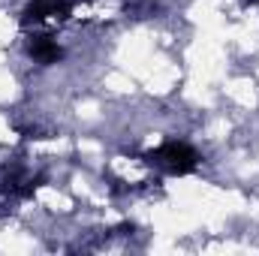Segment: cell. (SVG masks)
I'll list each match as a JSON object with an SVG mask.
<instances>
[{"instance_id": "cell-2", "label": "cell", "mask_w": 259, "mask_h": 256, "mask_svg": "<svg viewBox=\"0 0 259 256\" xmlns=\"http://www.w3.org/2000/svg\"><path fill=\"white\" fill-rule=\"evenodd\" d=\"M66 12H69V0H33L27 6V12H24V24L42 21V18H52V15L64 18Z\"/></svg>"}, {"instance_id": "cell-3", "label": "cell", "mask_w": 259, "mask_h": 256, "mask_svg": "<svg viewBox=\"0 0 259 256\" xmlns=\"http://www.w3.org/2000/svg\"><path fill=\"white\" fill-rule=\"evenodd\" d=\"M61 55L64 52H61V46L55 39H49V36H33L30 39V58L36 64H58Z\"/></svg>"}, {"instance_id": "cell-1", "label": "cell", "mask_w": 259, "mask_h": 256, "mask_svg": "<svg viewBox=\"0 0 259 256\" xmlns=\"http://www.w3.org/2000/svg\"><path fill=\"white\" fill-rule=\"evenodd\" d=\"M148 163H154V166H160L172 175H184L196 166V151L187 148L184 142H166L163 148L148 154Z\"/></svg>"}, {"instance_id": "cell-4", "label": "cell", "mask_w": 259, "mask_h": 256, "mask_svg": "<svg viewBox=\"0 0 259 256\" xmlns=\"http://www.w3.org/2000/svg\"><path fill=\"white\" fill-rule=\"evenodd\" d=\"M244 3H259V0H244Z\"/></svg>"}]
</instances>
